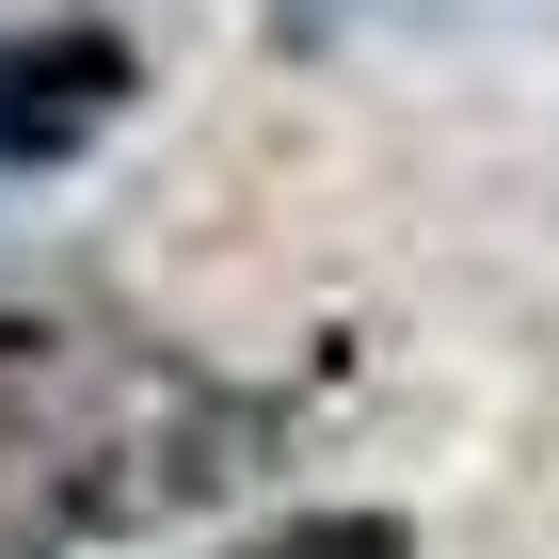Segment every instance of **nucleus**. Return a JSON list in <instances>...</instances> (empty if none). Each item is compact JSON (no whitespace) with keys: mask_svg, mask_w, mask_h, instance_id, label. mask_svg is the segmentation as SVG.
I'll use <instances>...</instances> for the list:
<instances>
[{"mask_svg":"<svg viewBox=\"0 0 559 559\" xmlns=\"http://www.w3.org/2000/svg\"><path fill=\"white\" fill-rule=\"evenodd\" d=\"M224 559H416V527L400 512H288V527H257V544H224Z\"/></svg>","mask_w":559,"mask_h":559,"instance_id":"20e7f679","label":"nucleus"},{"mask_svg":"<svg viewBox=\"0 0 559 559\" xmlns=\"http://www.w3.org/2000/svg\"><path fill=\"white\" fill-rule=\"evenodd\" d=\"M144 96V48L96 33V16H64V33H0V160H81L112 112Z\"/></svg>","mask_w":559,"mask_h":559,"instance_id":"f03ea898","label":"nucleus"},{"mask_svg":"<svg viewBox=\"0 0 559 559\" xmlns=\"http://www.w3.org/2000/svg\"><path fill=\"white\" fill-rule=\"evenodd\" d=\"M81 384V304H0V416Z\"/></svg>","mask_w":559,"mask_h":559,"instance_id":"7ed1b4c3","label":"nucleus"},{"mask_svg":"<svg viewBox=\"0 0 559 559\" xmlns=\"http://www.w3.org/2000/svg\"><path fill=\"white\" fill-rule=\"evenodd\" d=\"M272 464H288V400L209 384V368H160V384H129L112 416H81L33 479H16V544H48V559L64 544H160V527L257 496Z\"/></svg>","mask_w":559,"mask_h":559,"instance_id":"f257e3e1","label":"nucleus"}]
</instances>
